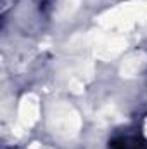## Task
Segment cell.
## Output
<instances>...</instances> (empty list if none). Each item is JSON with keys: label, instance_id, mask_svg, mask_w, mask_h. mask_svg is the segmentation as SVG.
Segmentation results:
<instances>
[{"label": "cell", "instance_id": "1", "mask_svg": "<svg viewBox=\"0 0 147 149\" xmlns=\"http://www.w3.org/2000/svg\"><path fill=\"white\" fill-rule=\"evenodd\" d=\"M147 21V0H132L119 3L97 17V23L112 33H123Z\"/></svg>", "mask_w": 147, "mask_h": 149}, {"label": "cell", "instance_id": "2", "mask_svg": "<svg viewBox=\"0 0 147 149\" xmlns=\"http://www.w3.org/2000/svg\"><path fill=\"white\" fill-rule=\"evenodd\" d=\"M47 127L52 135L69 141L80 134L81 128V116L68 102H55L50 106L47 114Z\"/></svg>", "mask_w": 147, "mask_h": 149}, {"label": "cell", "instance_id": "3", "mask_svg": "<svg viewBox=\"0 0 147 149\" xmlns=\"http://www.w3.org/2000/svg\"><path fill=\"white\" fill-rule=\"evenodd\" d=\"M88 40V47L101 61H111L126 49V38L119 33H95Z\"/></svg>", "mask_w": 147, "mask_h": 149}, {"label": "cell", "instance_id": "4", "mask_svg": "<svg viewBox=\"0 0 147 149\" xmlns=\"http://www.w3.org/2000/svg\"><path fill=\"white\" fill-rule=\"evenodd\" d=\"M40 118V101L35 94H24L19 101L17 108V121L19 127L28 130L31 128Z\"/></svg>", "mask_w": 147, "mask_h": 149}, {"label": "cell", "instance_id": "5", "mask_svg": "<svg viewBox=\"0 0 147 149\" xmlns=\"http://www.w3.org/2000/svg\"><path fill=\"white\" fill-rule=\"evenodd\" d=\"M146 68H147V54H144V52H132L121 61L119 74H121V78H135Z\"/></svg>", "mask_w": 147, "mask_h": 149}, {"label": "cell", "instance_id": "6", "mask_svg": "<svg viewBox=\"0 0 147 149\" xmlns=\"http://www.w3.org/2000/svg\"><path fill=\"white\" fill-rule=\"evenodd\" d=\"M78 7H80V0H57L55 17L57 19H66V17L73 16Z\"/></svg>", "mask_w": 147, "mask_h": 149}, {"label": "cell", "instance_id": "7", "mask_svg": "<svg viewBox=\"0 0 147 149\" xmlns=\"http://www.w3.org/2000/svg\"><path fill=\"white\" fill-rule=\"evenodd\" d=\"M118 120H121V114L116 111V108L114 106H106V108H102L101 113H99V121L101 123H114V121H118Z\"/></svg>", "mask_w": 147, "mask_h": 149}]
</instances>
